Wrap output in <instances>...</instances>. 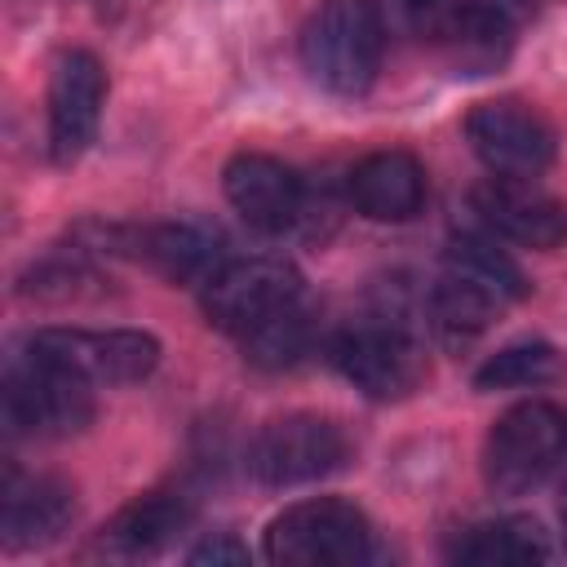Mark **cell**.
<instances>
[{"mask_svg":"<svg viewBox=\"0 0 567 567\" xmlns=\"http://www.w3.org/2000/svg\"><path fill=\"white\" fill-rule=\"evenodd\" d=\"M301 71L332 97H363L385 58V18L377 0H323L297 31Z\"/></svg>","mask_w":567,"mask_h":567,"instance_id":"obj_1","label":"cell"},{"mask_svg":"<svg viewBox=\"0 0 567 567\" xmlns=\"http://www.w3.org/2000/svg\"><path fill=\"white\" fill-rule=\"evenodd\" d=\"M93 381L22 346L0 377V416L13 439H71L93 421Z\"/></svg>","mask_w":567,"mask_h":567,"instance_id":"obj_2","label":"cell"},{"mask_svg":"<svg viewBox=\"0 0 567 567\" xmlns=\"http://www.w3.org/2000/svg\"><path fill=\"white\" fill-rule=\"evenodd\" d=\"M567 465V408L523 399L505 408L483 439V483L492 496H527Z\"/></svg>","mask_w":567,"mask_h":567,"instance_id":"obj_3","label":"cell"},{"mask_svg":"<svg viewBox=\"0 0 567 567\" xmlns=\"http://www.w3.org/2000/svg\"><path fill=\"white\" fill-rule=\"evenodd\" d=\"M261 549L279 567H354L372 558V523L354 501L310 496L266 523Z\"/></svg>","mask_w":567,"mask_h":567,"instance_id":"obj_4","label":"cell"},{"mask_svg":"<svg viewBox=\"0 0 567 567\" xmlns=\"http://www.w3.org/2000/svg\"><path fill=\"white\" fill-rule=\"evenodd\" d=\"M425 337L381 319L363 315L328 337V359L332 368L372 403H394L408 399L425 381Z\"/></svg>","mask_w":567,"mask_h":567,"instance_id":"obj_5","label":"cell"},{"mask_svg":"<svg viewBox=\"0 0 567 567\" xmlns=\"http://www.w3.org/2000/svg\"><path fill=\"white\" fill-rule=\"evenodd\" d=\"M350 456H354L350 434L332 416L288 412V416L266 421L252 434L244 465L261 487L284 492V487H306V483H319V478L346 470Z\"/></svg>","mask_w":567,"mask_h":567,"instance_id":"obj_6","label":"cell"},{"mask_svg":"<svg viewBox=\"0 0 567 567\" xmlns=\"http://www.w3.org/2000/svg\"><path fill=\"white\" fill-rule=\"evenodd\" d=\"M297 297H306L301 270L288 257L257 252V257H230L199 288V310H204L208 328H217L226 337H248L252 328H261L266 319L288 310Z\"/></svg>","mask_w":567,"mask_h":567,"instance_id":"obj_7","label":"cell"},{"mask_svg":"<svg viewBox=\"0 0 567 567\" xmlns=\"http://www.w3.org/2000/svg\"><path fill=\"white\" fill-rule=\"evenodd\" d=\"M465 142L478 155V164L492 177H540L558 159V133L554 124L518 97H492L470 106L465 115Z\"/></svg>","mask_w":567,"mask_h":567,"instance_id":"obj_8","label":"cell"},{"mask_svg":"<svg viewBox=\"0 0 567 567\" xmlns=\"http://www.w3.org/2000/svg\"><path fill=\"white\" fill-rule=\"evenodd\" d=\"M44 359L80 372L93 385H133L159 368V341L142 328H35L27 337Z\"/></svg>","mask_w":567,"mask_h":567,"instance_id":"obj_9","label":"cell"},{"mask_svg":"<svg viewBox=\"0 0 567 567\" xmlns=\"http://www.w3.org/2000/svg\"><path fill=\"white\" fill-rule=\"evenodd\" d=\"M106 244H111V252H128V257L146 261L155 275H164L168 284H186V288H204L230 261L226 235L217 226H208V221L106 226L102 230V248Z\"/></svg>","mask_w":567,"mask_h":567,"instance_id":"obj_10","label":"cell"},{"mask_svg":"<svg viewBox=\"0 0 567 567\" xmlns=\"http://www.w3.org/2000/svg\"><path fill=\"white\" fill-rule=\"evenodd\" d=\"M106 66L89 49H66L49 75V155L53 164H75L102 128Z\"/></svg>","mask_w":567,"mask_h":567,"instance_id":"obj_11","label":"cell"},{"mask_svg":"<svg viewBox=\"0 0 567 567\" xmlns=\"http://www.w3.org/2000/svg\"><path fill=\"white\" fill-rule=\"evenodd\" d=\"M226 204L261 235H284L306 217V182L292 164L266 151H239L221 168Z\"/></svg>","mask_w":567,"mask_h":567,"instance_id":"obj_12","label":"cell"},{"mask_svg":"<svg viewBox=\"0 0 567 567\" xmlns=\"http://www.w3.org/2000/svg\"><path fill=\"white\" fill-rule=\"evenodd\" d=\"M470 213L474 221L518 248L549 252L567 239V204L545 195L540 186L523 177H487L470 190Z\"/></svg>","mask_w":567,"mask_h":567,"instance_id":"obj_13","label":"cell"},{"mask_svg":"<svg viewBox=\"0 0 567 567\" xmlns=\"http://www.w3.org/2000/svg\"><path fill=\"white\" fill-rule=\"evenodd\" d=\"M75 523V492L53 474L4 465L0 483V540L9 554L53 545Z\"/></svg>","mask_w":567,"mask_h":567,"instance_id":"obj_14","label":"cell"},{"mask_svg":"<svg viewBox=\"0 0 567 567\" xmlns=\"http://www.w3.org/2000/svg\"><path fill=\"white\" fill-rule=\"evenodd\" d=\"M425 164L403 146L372 151L346 173V199L368 221L403 226L425 208Z\"/></svg>","mask_w":567,"mask_h":567,"instance_id":"obj_15","label":"cell"},{"mask_svg":"<svg viewBox=\"0 0 567 567\" xmlns=\"http://www.w3.org/2000/svg\"><path fill=\"white\" fill-rule=\"evenodd\" d=\"M434 49L456 75H492L514 53V18L501 4L465 0L434 22Z\"/></svg>","mask_w":567,"mask_h":567,"instance_id":"obj_16","label":"cell"},{"mask_svg":"<svg viewBox=\"0 0 567 567\" xmlns=\"http://www.w3.org/2000/svg\"><path fill=\"white\" fill-rule=\"evenodd\" d=\"M195 518V501L186 492H142L111 514L97 545L115 558H151L168 549Z\"/></svg>","mask_w":567,"mask_h":567,"instance_id":"obj_17","label":"cell"},{"mask_svg":"<svg viewBox=\"0 0 567 567\" xmlns=\"http://www.w3.org/2000/svg\"><path fill=\"white\" fill-rule=\"evenodd\" d=\"M443 275L470 284L474 292H483V297L496 301L501 310H505L509 301H523V297L532 292L523 266H518V261L496 244V235H487L483 226H478V230H461V235L447 239V248H443Z\"/></svg>","mask_w":567,"mask_h":567,"instance_id":"obj_18","label":"cell"},{"mask_svg":"<svg viewBox=\"0 0 567 567\" xmlns=\"http://www.w3.org/2000/svg\"><path fill=\"white\" fill-rule=\"evenodd\" d=\"M545 558H549V536L540 532L536 518L523 514L474 523L447 545V563L461 567H532Z\"/></svg>","mask_w":567,"mask_h":567,"instance_id":"obj_19","label":"cell"},{"mask_svg":"<svg viewBox=\"0 0 567 567\" xmlns=\"http://www.w3.org/2000/svg\"><path fill=\"white\" fill-rule=\"evenodd\" d=\"M319 341V319H315V306L306 297H297L288 310H279L275 319H266L261 328H252L248 337H239L244 346V359L261 372H284V368H297Z\"/></svg>","mask_w":567,"mask_h":567,"instance_id":"obj_20","label":"cell"},{"mask_svg":"<svg viewBox=\"0 0 567 567\" xmlns=\"http://www.w3.org/2000/svg\"><path fill=\"white\" fill-rule=\"evenodd\" d=\"M567 372V359L558 346L532 337V341H509L496 354H487L474 372V390L492 394V390H532V385H549Z\"/></svg>","mask_w":567,"mask_h":567,"instance_id":"obj_21","label":"cell"},{"mask_svg":"<svg viewBox=\"0 0 567 567\" xmlns=\"http://www.w3.org/2000/svg\"><path fill=\"white\" fill-rule=\"evenodd\" d=\"M248 545L235 536V532H208L204 540H195L186 549V563L190 567H248Z\"/></svg>","mask_w":567,"mask_h":567,"instance_id":"obj_22","label":"cell"},{"mask_svg":"<svg viewBox=\"0 0 567 567\" xmlns=\"http://www.w3.org/2000/svg\"><path fill=\"white\" fill-rule=\"evenodd\" d=\"M558 523H563V536H567V483H563V496H558Z\"/></svg>","mask_w":567,"mask_h":567,"instance_id":"obj_23","label":"cell"},{"mask_svg":"<svg viewBox=\"0 0 567 567\" xmlns=\"http://www.w3.org/2000/svg\"><path fill=\"white\" fill-rule=\"evenodd\" d=\"M408 4H434V0H408Z\"/></svg>","mask_w":567,"mask_h":567,"instance_id":"obj_24","label":"cell"}]
</instances>
